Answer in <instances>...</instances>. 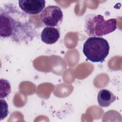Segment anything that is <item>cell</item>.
Listing matches in <instances>:
<instances>
[{
	"mask_svg": "<svg viewBox=\"0 0 122 122\" xmlns=\"http://www.w3.org/2000/svg\"><path fill=\"white\" fill-rule=\"evenodd\" d=\"M35 26L27 13L13 3H5L0 9V35L18 43H27L36 36Z\"/></svg>",
	"mask_w": 122,
	"mask_h": 122,
	"instance_id": "cell-1",
	"label": "cell"
},
{
	"mask_svg": "<svg viewBox=\"0 0 122 122\" xmlns=\"http://www.w3.org/2000/svg\"><path fill=\"white\" fill-rule=\"evenodd\" d=\"M84 23V31L90 37L105 35L113 32L117 29L115 19L105 20L101 14H87L85 18Z\"/></svg>",
	"mask_w": 122,
	"mask_h": 122,
	"instance_id": "cell-2",
	"label": "cell"
},
{
	"mask_svg": "<svg viewBox=\"0 0 122 122\" xmlns=\"http://www.w3.org/2000/svg\"><path fill=\"white\" fill-rule=\"evenodd\" d=\"M110 46L107 41L100 37H90L84 42L82 51L92 62H102L108 56Z\"/></svg>",
	"mask_w": 122,
	"mask_h": 122,
	"instance_id": "cell-3",
	"label": "cell"
},
{
	"mask_svg": "<svg viewBox=\"0 0 122 122\" xmlns=\"http://www.w3.org/2000/svg\"><path fill=\"white\" fill-rule=\"evenodd\" d=\"M40 19L42 22L47 27H57L62 22L63 13L59 6L50 5L41 12Z\"/></svg>",
	"mask_w": 122,
	"mask_h": 122,
	"instance_id": "cell-4",
	"label": "cell"
},
{
	"mask_svg": "<svg viewBox=\"0 0 122 122\" xmlns=\"http://www.w3.org/2000/svg\"><path fill=\"white\" fill-rule=\"evenodd\" d=\"M20 9L25 13L36 14L41 12L45 5L44 0H20L18 1Z\"/></svg>",
	"mask_w": 122,
	"mask_h": 122,
	"instance_id": "cell-5",
	"label": "cell"
},
{
	"mask_svg": "<svg viewBox=\"0 0 122 122\" xmlns=\"http://www.w3.org/2000/svg\"><path fill=\"white\" fill-rule=\"evenodd\" d=\"M60 37V30L54 27H46L42 30L41 40L47 44H53L56 43Z\"/></svg>",
	"mask_w": 122,
	"mask_h": 122,
	"instance_id": "cell-6",
	"label": "cell"
},
{
	"mask_svg": "<svg viewBox=\"0 0 122 122\" xmlns=\"http://www.w3.org/2000/svg\"><path fill=\"white\" fill-rule=\"evenodd\" d=\"M116 99V97L110 90L101 89L98 93L97 101L101 107H108Z\"/></svg>",
	"mask_w": 122,
	"mask_h": 122,
	"instance_id": "cell-7",
	"label": "cell"
},
{
	"mask_svg": "<svg viewBox=\"0 0 122 122\" xmlns=\"http://www.w3.org/2000/svg\"><path fill=\"white\" fill-rule=\"evenodd\" d=\"M2 81L0 80V85H2L4 88H0V99L8 96L11 91L10 85L9 81L5 79H2Z\"/></svg>",
	"mask_w": 122,
	"mask_h": 122,
	"instance_id": "cell-8",
	"label": "cell"
},
{
	"mask_svg": "<svg viewBox=\"0 0 122 122\" xmlns=\"http://www.w3.org/2000/svg\"><path fill=\"white\" fill-rule=\"evenodd\" d=\"M0 102H1V106L2 109L1 115L0 117V121H1L7 117V116L9 113V111H8V105L7 104V102L4 100H2V99H1Z\"/></svg>",
	"mask_w": 122,
	"mask_h": 122,
	"instance_id": "cell-9",
	"label": "cell"
}]
</instances>
